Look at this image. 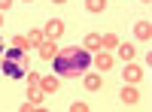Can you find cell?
<instances>
[{
    "mask_svg": "<svg viewBox=\"0 0 152 112\" xmlns=\"http://www.w3.org/2000/svg\"><path fill=\"white\" fill-rule=\"evenodd\" d=\"M0 70L9 79H24L28 76V52L24 48H6L3 61H0Z\"/></svg>",
    "mask_w": 152,
    "mask_h": 112,
    "instance_id": "cell-2",
    "label": "cell"
},
{
    "mask_svg": "<svg viewBox=\"0 0 152 112\" xmlns=\"http://www.w3.org/2000/svg\"><path fill=\"white\" fill-rule=\"evenodd\" d=\"M0 24H3V18H0Z\"/></svg>",
    "mask_w": 152,
    "mask_h": 112,
    "instance_id": "cell-21",
    "label": "cell"
},
{
    "mask_svg": "<svg viewBox=\"0 0 152 112\" xmlns=\"http://www.w3.org/2000/svg\"><path fill=\"white\" fill-rule=\"evenodd\" d=\"M100 46H110V48H116V46H119V36H113V33L100 36Z\"/></svg>",
    "mask_w": 152,
    "mask_h": 112,
    "instance_id": "cell-12",
    "label": "cell"
},
{
    "mask_svg": "<svg viewBox=\"0 0 152 112\" xmlns=\"http://www.w3.org/2000/svg\"><path fill=\"white\" fill-rule=\"evenodd\" d=\"M91 64V55L85 48H61L55 55V73L58 76H79L88 70Z\"/></svg>",
    "mask_w": 152,
    "mask_h": 112,
    "instance_id": "cell-1",
    "label": "cell"
},
{
    "mask_svg": "<svg viewBox=\"0 0 152 112\" xmlns=\"http://www.w3.org/2000/svg\"><path fill=\"white\" fill-rule=\"evenodd\" d=\"M116 48H119V58H122V61H131V58L137 55V52H134V46H131V43H119Z\"/></svg>",
    "mask_w": 152,
    "mask_h": 112,
    "instance_id": "cell-5",
    "label": "cell"
},
{
    "mask_svg": "<svg viewBox=\"0 0 152 112\" xmlns=\"http://www.w3.org/2000/svg\"><path fill=\"white\" fill-rule=\"evenodd\" d=\"M40 55H43L46 61H49V58H55V55H58V46H55L52 40H43V43H40Z\"/></svg>",
    "mask_w": 152,
    "mask_h": 112,
    "instance_id": "cell-3",
    "label": "cell"
},
{
    "mask_svg": "<svg viewBox=\"0 0 152 112\" xmlns=\"http://www.w3.org/2000/svg\"><path fill=\"white\" fill-rule=\"evenodd\" d=\"M122 100L131 106V103H137V100H140V94H137V88H125V91H122Z\"/></svg>",
    "mask_w": 152,
    "mask_h": 112,
    "instance_id": "cell-8",
    "label": "cell"
},
{
    "mask_svg": "<svg viewBox=\"0 0 152 112\" xmlns=\"http://www.w3.org/2000/svg\"><path fill=\"white\" fill-rule=\"evenodd\" d=\"M85 48H100V36L97 33H88L85 36Z\"/></svg>",
    "mask_w": 152,
    "mask_h": 112,
    "instance_id": "cell-11",
    "label": "cell"
},
{
    "mask_svg": "<svg viewBox=\"0 0 152 112\" xmlns=\"http://www.w3.org/2000/svg\"><path fill=\"white\" fill-rule=\"evenodd\" d=\"M0 48H3V43H0Z\"/></svg>",
    "mask_w": 152,
    "mask_h": 112,
    "instance_id": "cell-22",
    "label": "cell"
},
{
    "mask_svg": "<svg viewBox=\"0 0 152 112\" xmlns=\"http://www.w3.org/2000/svg\"><path fill=\"white\" fill-rule=\"evenodd\" d=\"M100 85H104V82H100V76H85V88H88V91H97Z\"/></svg>",
    "mask_w": 152,
    "mask_h": 112,
    "instance_id": "cell-9",
    "label": "cell"
},
{
    "mask_svg": "<svg viewBox=\"0 0 152 112\" xmlns=\"http://www.w3.org/2000/svg\"><path fill=\"white\" fill-rule=\"evenodd\" d=\"M28 97H31V103H43V94H40V91H31Z\"/></svg>",
    "mask_w": 152,
    "mask_h": 112,
    "instance_id": "cell-17",
    "label": "cell"
},
{
    "mask_svg": "<svg viewBox=\"0 0 152 112\" xmlns=\"http://www.w3.org/2000/svg\"><path fill=\"white\" fill-rule=\"evenodd\" d=\"M28 43H34V46H40V43H43V33H40V30H34V33L28 36Z\"/></svg>",
    "mask_w": 152,
    "mask_h": 112,
    "instance_id": "cell-16",
    "label": "cell"
},
{
    "mask_svg": "<svg viewBox=\"0 0 152 112\" xmlns=\"http://www.w3.org/2000/svg\"><path fill=\"white\" fill-rule=\"evenodd\" d=\"M52 3H67V0H52Z\"/></svg>",
    "mask_w": 152,
    "mask_h": 112,
    "instance_id": "cell-19",
    "label": "cell"
},
{
    "mask_svg": "<svg viewBox=\"0 0 152 112\" xmlns=\"http://www.w3.org/2000/svg\"><path fill=\"white\" fill-rule=\"evenodd\" d=\"M40 85H43V91H55L58 88V79L55 76H46V79H40Z\"/></svg>",
    "mask_w": 152,
    "mask_h": 112,
    "instance_id": "cell-10",
    "label": "cell"
},
{
    "mask_svg": "<svg viewBox=\"0 0 152 112\" xmlns=\"http://www.w3.org/2000/svg\"><path fill=\"white\" fill-rule=\"evenodd\" d=\"M24 3H28V0H24Z\"/></svg>",
    "mask_w": 152,
    "mask_h": 112,
    "instance_id": "cell-23",
    "label": "cell"
},
{
    "mask_svg": "<svg viewBox=\"0 0 152 112\" xmlns=\"http://www.w3.org/2000/svg\"><path fill=\"white\" fill-rule=\"evenodd\" d=\"M97 67H100V70H110V67H113V58H110V55H97Z\"/></svg>",
    "mask_w": 152,
    "mask_h": 112,
    "instance_id": "cell-14",
    "label": "cell"
},
{
    "mask_svg": "<svg viewBox=\"0 0 152 112\" xmlns=\"http://www.w3.org/2000/svg\"><path fill=\"white\" fill-rule=\"evenodd\" d=\"M12 46H15V48H24V52H28V40H24V36H15V40H12Z\"/></svg>",
    "mask_w": 152,
    "mask_h": 112,
    "instance_id": "cell-15",
    "label": "cell"
},
{
    "mask_svg": "<svg viewBox=\"0 0 152 112\" xmlns=\"http://www.w3.org/2000/svg\"><path fill=\"white\" fill-rule=\"evenodd\" d=\"M134 33H137V40H149V36H152V27H149V21H140V24L134 27Z\"/></svg>",
    "mask_w": 152,
    "mask_h": 112,
    "instance_id": "cell-7",
    "label": "cell"
},
{
    "mask_svg": "<svg viewBox=\"0 0 152 112\" xmlns=\"http://www.w3.org/2000/svg\"><path fill=\"white\" fill-rule=\"evenodd\" d=\"M9 3H12V0H0V12H3V9H9Z\"/></svg>",
    "mask_w": 152,
    "mask_h": 112,
    "instance_id": "cell-18",
    "label": "cell"
},
{
    "mask_svg": "<svg viewBox=\"0 0 152 112\" xmlns=\"http://www.w3.org/2000/svg\"><path fill=\"white\" fill-rule=\"evenodd\" d=\"M85 6H88V12H100V9L107 6V0H88Z\"/></svg>",
    "mask_w": 152,
    "mask_h": 112,
    "instance_id": "cell-13",
    "label": "cell"
},
{
    "mask_svg": "<svg viewBox=\"0 0 152 112\" xmlns=\"http://www.w3.org/2000/svg\"><path fill=\"white\" fill-rule=\"evenodd\" d=\"M125 79H128V82H140V79H143V70H140V67H134V64H131V67H125Z\"/></svg>",
    "mask_w": 152,
    "mask_h": 112,
    "instance_id": "cell-6",
    "label": "cell"
},
{
    "mask_svg": "<svg viewBox=\"0 0 152 112\" xmlns=\"http://www.w3.org/2000/svg\"><path fill=\"white\" fill-rule=\"evenodd\" d=\"M61 30H64V24H61L58 18H52V21L46 24V36H49V40H55V36H61Z\"/></svg>",
    "mask_w": 152,
    "mask_h": 112,
    "instance_id": "cell-4",
    "label": "cell"
},
{
    "mask_svg": "<svg viewBox=\"0 0 152 112\" xmlns=\"http://www.w3.org/2000/svg\"><path fill=\"white\" fill-rule=\"evenodd\" d=\"M143 3H149V0H143Z\"/></svg>",
    "mask_w": 152,
    "mask_h": 112,
    "instance_id": "cell-20",
    "label": "cell"
}]
</instances>
